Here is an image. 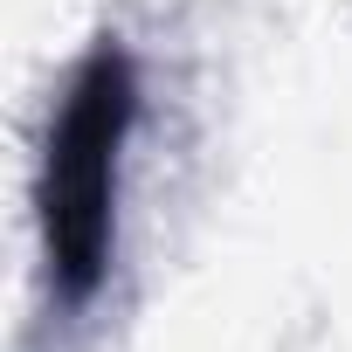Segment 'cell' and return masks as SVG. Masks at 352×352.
I'll list each match as a JSON object with an SVG mask.
<instances>
[{
  "instance_id": "cell-1",
  "label": "cell",
  "mask_w": 352,
  "mask_h": 352,
  "mask_svg": "<svg viewBox=\"0 0 352 352\" xmlns=\"http://www.w3.org/2000/svg\"><path fill=\"white\" fill-rule=\"evenodd\" d=\"M131 83L118 56H97L49 138V249L69 290H90L104 270L111 242V173H118V138H124Z\"/></svg>"
}]
</instances>
